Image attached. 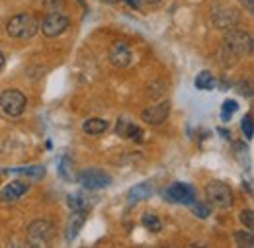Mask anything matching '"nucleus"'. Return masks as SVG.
Instances as JSON below:
<instances>
[{
	"mask_svg": "<svg viewBox=\"0 0 254 248\" xmlns=\"http://www.w3.org/2000/svg\"><path fill=\"white\" fill-rule=\"evenodd\" d=\"M10 172H16V174H26V176H33V178H43L45 168H43V166H28V168H12Z\"/></svg>",
	"mask_w": 254,
	"mask_h": 248,
	"instance_id": "obj_19",
	"label": "nucleus"
},
{
	"mask_svg": "<svg viewBox=\"0 0 254 248\" xmlns=\"http://www.w3.org/2000/svg\"><path fill=\"white\" fill-rule=\"evenodd\" d=\"M239 18H241V14L237 8H215L211 14L213 26L219 30H233L239 24Z\"/></svg>",
	"mask_w": 254,
	"mask_h": 248,
	"instance_id": "obj_8",
	"label": "nucleus"
},
{
	"mask_svg": "<svg viewBox=\"0 0 254 248\" xmlns=\"http://www.w3.org/2000/svg\"><path fill=\"white\" fill-rule=\"evenodd\" d=\"M143 225L149 229V231H153V233H159L160 229H162V223H160V219L155 215V213H145L143 215Z\"/></svg>",
	"mask_w": 254,
	"mask_h": 248,
	"instance_id": "obj_20",
	"label": "nucleus"
},
{
	"mask_svg": "<svg viewBox=\"0 0 254 248\" xmlns=\"http://www.w3.org/2000/svg\"><path fill=\"white\" fill-rule=\"evenodd\" d=\"M2 66H4V55L0 53V70H2Z\"/></svg>",
	"mask_w": 254,
	"mask_h": 248,
	"instance_id": "obj_30",
	"label": "nucleus"
},
{
	"mask_svg": "<svg viewBox=\"0 0 254 248\" xmlns=\"http://www.w3.org/2000/svg\"><path fill=\"white\" fill-rule=\"evenodd\" d=\"M191 205H193V207H191L193 215H197V217H201V219L209 217V205H205V203H197V201H193Z\"/></svg>",
	"mask_w": 254,
	"mask_h": 248,
	"instance_id": "obj_23",
	"label": "nucleus"
},
{
	"mask_svg": "<svg viewBox=\"0 0 254 248\" xmlns=\"http://www.w3.org/2000/svg\"><path fill=\"white\" fill-rule=\"evenodd\" d=\"M84 219H86V213L84 211H72V215L68 219V225H66V241H72L76 235H78V231H80V227L84 225Z\"/></svg>",
	"mask_w": 254,
	"mask_h": 248,
	"instance_id": "obj_15",
	"label": "nucleus"
},
{
	"mask_svg": "<svg viewBox=\"0 0 254 248\" xmlns=\"http://www.w3.org/2000/svg\"><path fill=\"white\" fill-rule=\"evenodd\" d=\"M205 197H207V203L217 207V209H231L233 207V189L229 184L225 182H209L205 186Z\"/></svg>",
	"mask_w": 254,
	"mask_h": 248,
	"instance_id": "obj_3",
	"label": "nucleus"
},
{
	"mask_svg": "<svg viewBox=\"0 0 254 248\" xmlns=\"http://www.w3.org/2000/svg\"><path fill=\"white\" fill-rule=\"evenodd\" d=\"M0 110L6 116L18 118L26 110V96L20 90H4L0 96Z\"/></svg>",
	"mask_w": 254,
	"mask_h": 248,
	"instance_id": "obj_4",
	"label": "nucleus"
},
{
	"mask_svg": "<svg viewBox=\"0 0 254 248\" xmlns=\"http://www.w3.org/2000/svg\"><path fill=\"white\" fill-rule=\"evenodd\" d=\"M118 133L124 135V137H127V139H133V141H141V137H143L141 129H139L137 125L126 122V120L118 122Z\"/></svg>",
	"mask_w": 254,
	"mask_h": 248,
	"instance_id": "obj_16",
	"label": "nucleus"
},
{
	"mask_svg": "<svg viewBox=\"0 0 254 248\" xmlns=\"http://www.w3.org/2000/svg\"><path fill=\"white\" fill-rule=\"evenodd\" d=\"M61 172H63V178H66V180L70 178L68 176V170H66V158H63V162H61Z\"/></svg>",
	"mask_w": 254,
	"mask_h": 248,
	"instance_id": "obj_27",
	"label": "nucleus"
},
{
	"mask_svg": "<svg viewBox=\"0 0 254 248\" xmlns=\"http://www.w3.org/2000/svg\"><path fill=\"white\" fill-rule=\"evenodd\" d=\"M66 28H68V18L63 16V14H59V12H51V14L43 20V24H41V31H43L47 37H57V35H61Z\"/></svg>",
	"mask_w": 254,
	"mask_h": 248,
	"instance_id": "obj_9",
	"label": "nucleus"
},
{
	"mask_svg": "<svg viewBox=\"0 0 254 248\" xmlns=\"http://www.w3.org/2000/svg\"><path fill=\"white\" fill-rule=\"evenodd\" d=\"M37 20L30 16V14H18L14 18H10L8 26H6V33L14 39H32L37 33Z\"/></svg>",
	"mask_w": 254,
	"mask_h": 248,
	"instance_id": "obj_2",
	"label": "nucleus"
},
{
	"mask_svg": "<svg viewBox=\"0 0 254 248\" xmlns=\"http://www.w3.org/2000/svg\"><path fill=\"white\" fill-rule=\"evenodd\" d=\"M145 2H149V4H157V2H160V0H145Z\"/></svg>",
	"mask_w": 254,
	"mask_h": 248,
	"instance_id": "obj_31",
	"label": "nucleus"
},
{
	"mask_svg": "<svg viewBox=\"0 0 254 248\" xmlns=\"http://www.w3.org/2000/svg\"><path fill=\"white\" fill-rule=\"evenodd\" d=\"M64 6V0H45V4H43V8L47 10V12H57V10H61Z\"/></svg>",
	"mask_w": 254,
	"mask_h": 248,
	"instance_id": "obj_25",
	"label": "nucleus"
},
{
	"mask_svg": "<svg viewBox=\"0 0 254 248\" xmlns=\"http://www.w3.org/2000/svg\"><path fill=\"white\" fill-rule=\"evenodd\" d=\"M168 110H170V104L168 102H160L157 106H151V108L143 110L141 120L147 125H162L168 118Z\"/></svg>",
	"mask_w": 254,
	"mask_h": 248,
	"instance_id": "obj_10",
	"label": "nucleus"
},
{
	"mask_svg": "<svg viewBox=\"0 0 254 248\" xmlns=\"http://www.w3.org/2000/svg\"><path fill=\"white\" fill-rule=\"evenodd\" d=\"M26 191H28V184H26V182H22V180H14V182L6 184L4 189L0 191V199H2V201H14V199L22 197Z\"/></svg>",
	"mask_w": 254,
	"mask_h": 248,
	"instance_id": "obj_13",
	"label": "nucleus"
},
{
	"mask_svg": "<svg viewBox=\"0 0 254 248\" xmlns=\"http://www.w3.org/2000/svg\"><path fill=\"white\" fill-rule=\"evenodd\" d=\"M213 86H215V80H213V74L209 70H201L195 76V88H199V90H211Z\"/></svg>",
	"mask_w": 254,
	"mask_h": 248,
	"instance_id": "obj_18",
	"label": "nucleus"
},
{
	"mask_svg": "<svg viewBox=\"0 0 254 248\" xmlns=\"http://www.w3.org/2000/svg\"><path fill=\"white\" fill-rule=\"evenodd\" d=\"M28 239L33 247H45L51 241L53 235V223L47 219H35L32 225L28 227Z\"/></svg>",
	"mask_w": 254,
	"mask_h": 248,
	"instance_id": "obj_5",
	"label": "nucleus"
},
{
	"mask_svg": "<svg viewBox=\"0 0 254 248\" xmlns=\"http://www.w3.org/2000/svg\"><path fill=\"white\" fill-rule=\"evenodd\" d=\"M82 129H84V133H88V135H100V133H104L106 129H108V122L106 120H86L84 125H82Z\"/></svg>",
	"mask_w": 254,
	"mask_h": 248,
	"instance_id": "obj_17",
	"label": "nucleus"
},
{
	"mask_svg": "<svg viewBox=\"0 0 254 248\" xmlns=\"http://www.w3.org/2000/svg\"><path fill=\"white\" fill-rule=\"evenodd\" d=\"M110 62L114 66H118V68L129 66V62H131V51H129L127 43L118 41V43L112 45V49H110Z\"/></svg>",
	"mask_w": 254,
	"mask_h": 248,
	"instance_id": "obj_11",
	"label": "nucleus"
},
{
	"mask_svg": "<svg viewBox=\"0 0 254 248\" xmlns=\"http://www.w3.org/2000/svg\"><path fill=\"white\" fill-rule=\"evenodd\" d=\"M241 129H243V133L247 135V139H253V116H251V114L245 116V120L241 122Z\"/></svg>",
	"mask_w": 254,
	"mask_h": 248,
	"instance_id": "obj_24",
	"label": "nucleus"
},
{
	"mask_svg": "<svg viewBox=\"0 0 254 248\" xmlns=\"http://www.w3.org/2000/svg\"><path fill=\"white\" fill-rule=\"evenodd\" d=\"M235 241H237V245H239V247H247V248L254 247L253 235H251V233H245V231L235 233Z\"/></svg>",
	"mask_w": 254,
	"mask_h": 248,
	"instance_id": "obj_21",
	"label": "nucleus"
},
{
	"mask_svg": "<svg viewBox=\"0 0 254 248\" xmlns=\"http://www.w3.org/2000/svg\"><path fill=\"white\" fill-rule=\"evenodd\" d=\"M239 108V104L235 102V100H227L225 104H223V114H221V120L223 122H227V120H231V116H233V112Z\"/></svg>",
	"mask_w": 254,
	"mask_h": 248,
	"instance_id": "obj_22",
	"label": "nucleus"
},
{
	"mask_svg": "<svg viewBox=\"0 0 254 248\" xmlns=\"http://www.w3.org/2000/svg\"><path fill=\"white\" fill-rule=\"evenodd\" d=\"M76 180H78L80 186L84 187V189H88V191H92V189H102V187H106L112 184L110 174H106L104 170H96V168L82 170V172L78 174Z\"/></svg>",
	"mask_w": 254,
	"mask_h": 248,
	"instance_id": "obj_6",
	"label": "nucleus"
},
{
	"mask_svg": "<svg viewBox=\"0 0 254 248\" xmlns=\"http://www.w3.org/2000/svg\"><path fill=\"white\" fill-rule=\"evenodd\" d=\"M164 197L172 203H182V205H191L195 201V189L190 184L184 182H174L172 186L164 191Z\"/></svg>",
	"mask_w": 254,
	"mask_h": 248,
	"instance_id": "obj_7",
	"label": "nucleus"
},
{
	"mask_svg": "<svg viewBox=\"0 0 254 248\" xmlns=\"http://www.w3.org/2000/svg\"><path fill=\"white\" fill-rule=\"evenodd\" d=\"M241 221H243V225H247L249 229H253V225H254V213H253V209H245V211L241 213Z\"/></svg>",
	"mask_w": 254,
	"mask_h": 248,
	"instance_id": "obj_26",
	"label": "nucleus"
},
{
	"mask_svg": "<svg viewBox=\"0 0 254 248\" xmlns=\"http://www.w3.org/2000/svg\"><path fill=\"white\" fill-rule=\"evenodd\" d=\"M253 51V37L249 31L229 30L221 45V57H225V64H233L241 57Z\"/></svg>",
	"mask_w": 254,
	"mask_h": 248,
	"instance_id": "obj_1",
	"label": "nucleus"
},
{
	"mask_svg": "<svg viewBox=\"0 0 254 248\" xmlns=\"http://www.w3.org/2000/svg\"><path fill=\"white\" fill-rule=\"evenodd\" d=\"M247 8L253 12V10H254V2H253V0H247Z\"/></svg>",
	"mask_w": 254,
	"mask_h": 248,
	"instance_id": "obj_29",
	"label": "nucleus"
},
{
	"mask_svg": "<svg viewBox=\"0 0 254 248\" xmlns=\"http://www.w3.org/2000/svg\"><path fill=\"white\" fill-rule=\"evenodd\" d=\"M92 203H96V197H92L88 193V189H82V191H78V193L68 197L70 211H84V213H88L92 209Z\"/></svg>",
	"mask_w": 254,
	"mask_h": 248,
	"instance_id": "obj_12",
	"label": "nucleus"
},
{
	"mask_svg": "<svg viewBox=\"0 0 254 248\" xmlns=\"http://www.w3.org/2000/svg\"><path fill=\"white\" fill-rule=\"evenodd\" d=\"M124 2L129 4L131 8H139V6H141V0H124Z\"/></svg>",
	"mask_w": 254,
	"mask_h": 248,
	"instance_id": "obj_28",
	"label": "nucleus"
},
{
	"mask_svg": "<svg viewBox=\"0 0 254 248\" xmlns=\"http://www.w3.org/2000/svg\"><path fill=\"white\" fill-rule=\"evenodd\" d=\"M153 195V184L151 182H141L137 186H133L127 193V201L129 203H137L143 199H149Z\"/></svg>",
	"mask_w": 254,
	"mask_h": 248,
	"instance_id": "obj_14",
	"label": "nucleus"
}]
</instances>
